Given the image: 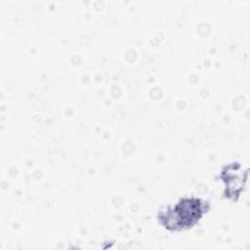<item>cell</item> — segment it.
Here are the masks:
<instances>
[{
  "label": "cell",
  "mask_w": 250,
  "mask_h": 250,
  "mask_svg": "<svg viewBox=\"0 0 250 250\" xmlns=\"http://www.w3.org/2000/svg\"><path fill=\"white\" fill-rule=\"evenodd\" d=\"M209 208V203L201 198L183 197L174 206L159 211L157 219L168 230H184L196 225Z\"/></svg>",
  "instance_id": "obj_1"
}]
</instances>
